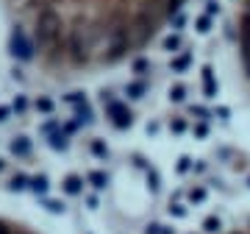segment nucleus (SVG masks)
Returning a JSON list of instances; mask_svg holds the SVG:
<instances>
[{
  "instance_id": "obj_1",
  "label": "nucleus",
  "mask_w": 250,
  "mask_h": 234,
  "mask_svg": "<svg viewBox=\"0 0 250 234\" xmlns=\"http://www.w3.org/2000/svg\"><path fill=\"white\" fill-rule=\"evenodd\" d=\"M189 0H3L22 62L59 84L134 62Z\"/></svg>"
},
{
  "instance_id": "obj_2",
  "label": "nucleus",
  "mask_w": 250,
  "mask_h": 234,
  "mask_svg": "<svg viewBox=\"0 0 250 234\" xmlns=\"http://www.w3.org/2000/svg\"><path fill=\"white\" fill-rule=\"evenodd\" d=\"M233 36H236L239 67L250 84V0H236V9H233Z\"/></svg>"
},
{
  "instance_id": "obj_3",
  "label": "nucleus",
  "mask_w": 250,
  "mask_h": 234,
  "mask_svg": "<svg viewBox=\"0 0 250 234\" xmlns=\"http://www.w3.org/2000/svg\"><path fill=\"white\" fill-rule=\"evenodd\" d=\"M0 234H42V232L36 226L20 220V217H11V215L0 212Z\"/></svg>"
},
{
  "instance_id": "obj_4",
  "label": "nucleus",
  "mask_w": 250,
  "mask_h": 234,
  "mask_svg": "<svg viewBox=\"0 0 250 234\" xmlns=\"http://www.w3.org/2000/svg\"><path fill=\"white\" fill-rule=\"evenodd\" d=\"M223 234H250V223H245V226H233V229H228V232H223Z\"/></svg>"
}]
</instances>
